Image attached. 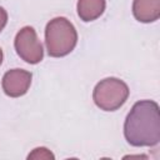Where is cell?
<instances>
[{
	"instance_id": "52a82bcc",
	"label": "cell",
	"mask_w": 160,
	"mask_h": 160,
	"mask_svg": "<svg viewBox=\"0 0 160 160\" xmlns=\"http://www.w3.org/2000/svg\"><path fill=\"white\" fill-rule=\"evenodd\" d=\"M106 8V0H78L76 10L79 18L85 21H94L99 19Z\"/></svg>"
},
{
	"instance_id": "6da1fadb",
	"label": "cell",
	"mask_w": 160,
	"mask_h": 160,
	"mask_svg": "<svg viewBox=\"0 0 160 160\" xmlns=\"http://www.w3.org/2000/svg\"><path fill=\"white\" fill-rule=\"evenodd\" d=\"M124 136L131 146H155L160 141L159 105L152 100L135 102L124 122Z\"/></svg>"
},
{
	"instance_id": "9c48e42d",
	"label": "cell",
	"mask_w": 160,
	"mask_h": 160,
	"mask_svg": "<svg viewBox=\"0 0 160 160\" xmlns=\"http://www.w3.org/2000/svg\"><path fill=\"white\" fill-rule=\"evenodd\" d=\"M6 24H8V12L4 8L0 6V32L4 30Z\"/></svg>"
},
{
	"instance_id": "277c9868",
	"label": "cell",
	"mask_w": 160,
	"mask_h": 160,
	"mask_svg": "<svg viewBox=\"0 0 160 160\" xmlns=\"http://www.w3.org/2000/svg\"><path fill=\"white\" fill-rule=\"evenodd\" d=\"M14 46L20 59L28 64H39L44 58L42 45L35 29L31 26H24L18 31L14 40Z\"/></svg>"
},
{
	"instance_id": "ba28073f",
	"label": "cell",
	"mask_w": 160,
	"mask_h": 160,
	"mask_svg": "<svg viewBox=\"0 0 160 160\" xmlns=\"http://www.w3.org/2000/svg\"><path fill=\"white\" fill-rule=\"evenodd\" d=\"M28 159H29V160H30V159H31V160H54V159H55V155H54L48 148L39 146V148L32 149L31 152H29Z\"/></svg>"
},
{
	"instance_id": "7a4b0ae2",
	"label": "cell",
	"mask_w": 160,
	"mask_h": 160,
	"mask_svg": "<svg viewBox=\"0 0 160 160\" xmlns=\"http://www.w3.org/2000/svg\"><path fill=\"white\" fill-rule=\"evenodd\" d=\"M78 44V31L66 18L51 19L45 28V45L52 58H62L70 54Z\"/></svg>"
},
{
	"instance_id": "5b68a950",
	"label": "cell",
	"mask_w": 160,
	"mask_h": 160,
	"mask_svg": "<svg viewBox=\"0 0 160 160\" xmlns=\"http://www.w3.org/2000/svg\"><path fill=\"white\" fill-rule=\"evenodd\" d=\"M32 80V74L24 69H11L2 76L1 86L10 98H20L28 92Z\"/></svg>"
},
{
	"instance_id": "8992f818",
	"label": "cell",
	"mask_w": 160,
	"mask_h": 160,
	"mask_svg": "<svg viewBox=\"0 0 160 160\" xmlns=\"http://www.w3.org/2000/svg\"><path fill=\"white\" fill-rule=\"evenodd\" d=\"M132 14L140 22H154L160 18V0H134Z\"/></svg>"
},
{
	"instance_id": "30bf717a",
	"label": "cell",
	"mask_w": 160,
	"mask_h": 160,
	"mask_svg": "<svg viewBox=\"0 0 160 160\" xmlns=\"http://www.w3.org/2000/svg\"><path fill=\"white\" fill-rule=\"evenodd\" d=\"M125 158H142V159H148V156H145V155H126Z\"/></svg>"
},
{
	"instance_id": "8fae6325",
	"label": "cell",
	"mask_w": 160,
	"mask_h": 160,
	"mask_svg": "<svg viewBox=\"0 0 160 160\" xmlns=\"http://www.w3.org/2000/svg\"><path fill=\"white\" fill-rule=\"evenodd\" d=\"M2 59H4V54H2V50H1V48H0V65L2 64Z\"/></svg>"
},
{
	"instance_id": "3957f363",
	"label": "cell",
	"mask_w": 160,
	"mask_h": 160,
	"mask_svg": "<svg viewBox=\"0 0 160 160\" xmlns=\"http://www.w3.org/2000/svg\"><path fill=\"white\" fill-rule=\"evenodd\" d=\"M130 94L125 81L118 78H106L100 80L92 91L95 105L104 111H115L128 100Z\"/></svg>"
}]
</instances>
